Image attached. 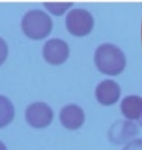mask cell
<instances>
[{
  "instance_id": "cell-1",
  "label": "cell",
  "mask_w": 142,
  "mask_h": 150,
  "mask_svg": "<svg viewBox=\"0 0 142 150\" xmlns=\"http://www.w3.org/2000/svg\"><path fill=\"white\" fill-rule=\"evenodd\" d=\"M95 62L100 72L115 76L125 69L126 58L121 48L111 43H103L96 48Z\"/></svg>"
},
{
  "instance_id": "cell-2",
  "label": "cell",
  "mask_w": 142,
  "mask_h": 150,
  "mask_svg": "<svg viewBox=\"0 0 142 150\" xmlns=\"http://www.w3.org/2000/svg\"><path fill=\"white\" fill-rule=\"evenodd\" d=\"M22 28L28 37L39 40L50 34L53 28V22L46 12L39 9H32L23 16Z\"/></svg>"
},
{
  "instance_id": "cell-3",
  "label": "cell",
  "mask_w": 142,
  "mask_h": 150,
  "mask_svg": "<svg viewBox=\"0 0 142 150\" xmlns=\"http://www.w3.org/2000/svg\"><path fill=\"white\" fill-rule=\"evenodd\" d=\"M93 17L86 9H72L66 16L65 25L67 30L75 36H85L93 30Z\"/></svg>"
},
{
  "instance_id": "cell-4",
  "label": "cell",
  "mask_w": 142,
  "mask_h": 150,
  "mask_svg": "<svg viewBox=\"0 0 142 150\" xmlns=\"http://www.w3.org/2000/svg\"><path fill=\"white\" fill-rule=\"evenodd\" d=\"M54 118L53 109L43 101H36L29 104L25 110V119L33 128H45L51 124Z\"/></svg>"
},
{
  "instance_id": "cell-5",
  "label": "cell",
  "mask_w": 142,
  "mask_h": 150,
  "mask_svg": "<svg viewBox=\"0 0 142 150\" xmlns=\"http://www.w3.org/2000/svg\"><path fill=\"white\" fill-rule=\"evenodd\" d=\"M69 56V46L64 40L52 38L43 46V57L51 64L57 65L63 64Z\"/></svg>"
},
{
  "instance_id": "cell-6",
  "label": "cell",
  "mask_w": 142,
  "mask_h": 150,
  "mask_svg": "<svg viewBox=\"0 0 142 150\" xmlns=\"http://www.w3.org/2000/svg\"><path fill=\"white\" fill-rule=\"evenodd\" d=\"M138 134L137 126L129 120H120L111 126L108 137L111 142L122 144Z\"/></svg>"
},
{
  "instance_id": "cell-7",
  "label": "cell",
  "mask_w": 142,
  "mask_h": 150,
  "mask_svg": "<svg viewBox=\"0 0 142 150\" xmlns=\"http://www.w3.org/2000/svg\"><path fill=\"white\" fill-rule=\"evenodd\" d=\"M121 96V87L116 81L106 79L101 81L95 88V97L102 105L116 103Z\"/></svg>"
},
{
  "instance_id": "cell-8",
  "label": "cell",
  "mask_w": 142,
  "mask_h": 150,
  "mask_svg": "<svg viewBox=\"0 0 142 150\" xmlns=\"http://www.w3.org/2000/svg\"><path fill=\"white\" fill-rule=\"evenodd\" d=\"M59 120L65 128L69 130H76L85 121V113L77 104H67L60 110Z\"/></svg>"
},
{
  "instance_id": "cell-9",
  "label": "cell",
  "mask_w": 142,
  "mask_h": 150,
  "mask_svg": "<svg viewBox=\"0 0 142 150\" xmlns=\"http://www.w3.org/2000/svg\"><path fill=\"white\" fill-rule=\"evenodd\" d=\"M121 111L129 121L139 120L142 114V98L136 95L126 96L121 103Z\"/></svg>"
},
{
  "instance_id": "cell-10",
  "label": "cell",
  "mask_w": 142,
  "mask_h": 150,
  "mask_svg": "<svg viewBox=\"0 0 142 150\" xmlns=\"http://www.w3.org/2000/svg\"><path fill=\"white\" fill-rule=\"evenodd\" d=\"M15 116V108L12 101L4 96H0V128L7 126Z\"/></svg>"
},
{
  "instance_id": "cell-11",
  "label": "cell",
  "mask_w": 142,
  "mask_h": 150,
  "mask_svg": "<svg viewBox=\"0 0 142 150\" xmlns=\"http://www.w3.org/2000/svg\"><path fill=\"white\" fill-rule=\"evenodd\" d=\"M44 6L55 15H61L72 6V3H44Z\"/></svg>"
},
{
  "instance_id": "cell-12",
  "label": "cell",
  "mask_w": 142,
  "mask_h": 150,
  "mask_svg": "<svg viewBox=\"0 0 142 150\" xmlns=\"http://www.w3.org/2000/svg\"><path fill=\"white\" fill-rule=\"evenodd\" d=\"M123 150H142V139H135L129 142Z\"/></svg>"
},
{
  "instance_id": "cell-13",
  "label": "cell",
  "mask_w": 142,
  "mask_h": 150,
  "mask_svg": "<svg viewBox=\"0 0 142 150\" xmlns=\"http://www.w3.org/2000/svg\"><path fill=\"white\" fill-rule=\"evenodd\" d=\"M8 56V46L7 43L2 37H0V65L5 62Z\"/></svg>"
},
{
  "instance_id": "cell-14",
  "label": "cell",
  "mask_w": 142,
  "mask_h": 150,
  "mask_svg": "<svg viewBox=\"0 0 142 150\" xmlns=\"http://www.w3.org/2000/svg\"><path fill=\"white\" fill-rule=\"evenodd\" d=\"M0 150H7V147H6V145L2 142H0Z\"/></svg>"
},
{
  "instance_id": "cell-15",
  "label": "cell",
  "mask_w": 142,
  "mask_h": 150,
  "mask_svg": "<svg viewBox=\"0 0 142 150\" xmlns=\"http://www.w3.org/2000/svg\"><path fill=\"white\" fill-rule=\"evenodd\" d=\"M138 122H139V124L142 126V114H141V117H140V119L138 120Z\"/></svg>"
}]
</instances>
